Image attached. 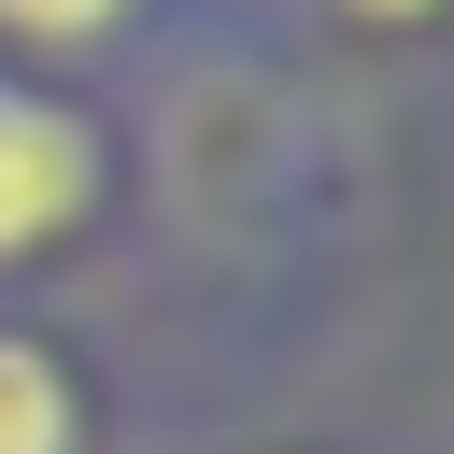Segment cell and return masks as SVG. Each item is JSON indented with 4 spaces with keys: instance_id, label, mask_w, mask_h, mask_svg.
<instances>
[{
    "instance_id": "cell-1",
    "label": "cell",
    "mask_w": 454,
    "mask_h": 454,
    "mask_svg": "<svg viewBox=\"0 0 454 454\" xmlns=\"http://www.w3.org/2000/svg\"><path fill=\"white\" fill-rule=\"evenodd\" d=\"M85 199H99V128H85L71 99L0 85V255L71 241V227H85Z\"/></svg>"
},
{
    "instance_id": "cell-4",
    "label": "cell",
    "mask_w": 454,
    "mask_h": 454,
    "mask_svg": "<svg viewBox=\"0 0 454 454\" xmlns=\"http://www.w3.org/2000/svg\"><path fill=\"white\" fill-rule=\"evenodd\" d=\"M355 14H383V28H411V14H426V0H355Z\"/></svg>"
},
{
    "instance_id": "cell-3",
    "label": "cell",
    "mask_w": 454,
    "mask_h": 454,
    "mask_svg": "<svg viewBox=\"0 0 454 454\" xmlns=\"http://www.w3.org/2000/svg\"><path fill=\"white\" fill-rule=\"evenodd\" d=\"M142 0H0V28L14 43H43V57H71V43H114Z\"/></svg>"
},
{
    "instance_id": "cell-2",
    "label": "cell",
    "mask_w": 454,
    "mask_h": 454,
    "mask_svg": "<svg viewBox=\"0 0 454 454\" xmlns=\"http://www.w3.org/2000/svg\"><path fill=\"white\" fill-rule=\"evenodd\" d=\"M0 454H71V369L43 340H0Z\"/></svg>"
}]
</instances>
